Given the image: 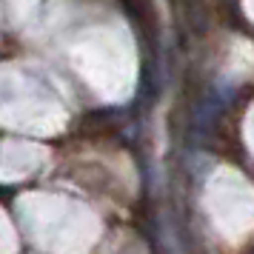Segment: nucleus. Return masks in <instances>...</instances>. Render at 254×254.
<instances>
[{"label": "nucleus", "mask_w": 254, "mask_h": 254, "mask_svg": "<svg viewBox=\"0 0 254 254\" xmlns=\"http://www.w3.org/2000/svg\"><path fill=\"white\" fill-rule=\"evenodd\" d=\"M234 183H240V180H234ZM234 183H226L220 194H211L208 211L226 237L240 240L254 231V191Z\"/></svg>", "instance_id": "obj_1"}, {"label": "nucleus", "mask_w": 254, "mask_h": 254, "mask_svg": "<svg viewBox=\"0 0 254 254\" xmlns=\"http://www.w3.org/2000/svg\"><path fill=\"white\" fill-rule=\"evenodd\" d=\"M12 252H14L12 226H9V220L3 217V211H0V254H12Z\"/></svg>", "instance_id": "obj_2"}]
</instances>
